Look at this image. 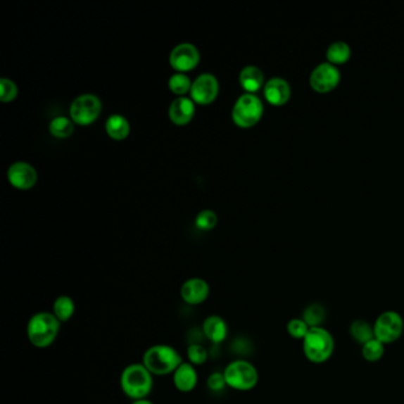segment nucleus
<instances>
[{"instance_id":"26","label":"nucleus","mask_w":404,"mask_h":404,"mask_svg":"<svg viewBox=\"0 0 404 404\" xmlns=\"http://www.w3.org/2000/svg\"><path fill=\"white\" fill-rule=\"evenodd\" d=\"M310 326L307 325V322L303 318H293L287 322L286 329L289 337L296 341H303V338L306 337V334L310 331Z\"/></svg>"},{"instance_id":"18","label":"nucleus","mask_w":404,"mask_h":404,"mask_svg":"<svg viewBox=\"0 0 404 404\" xmlns=\"http://www.w3.org/2000/svg\"><path fill=\"white\" fill-rule=\"evenodd\" d=\"M263 72L261 69L255 65H247L240 72L241 86L248 93L253 94L263 86Z\"/></svg>"},{"instance_id":"14","label":"nucleus","mask_w":404,"mask_h":404,"mask_svg":"<svg viewBox=\"0 0 404 404\" xmlns=\"http://www.w3.org/2000/svg\"><path fill=\"white\" fill-rule=\"evenodd\" d=\"M173 384L180 393H191L198 384V372L195 365L183 362L172 374Z\"/></svg>"},{"instance_id":"15","label":"nucleus","mask_w":404,"mask_h":404,"mask_svg":"<svg viewBox=\"0 0 404 404\" xmlns=\"http://www.w3.org/2000/svg\"><path fill=\"white\" fill-rule=\"evenodd\" d=\"M203 334L213 344L220 345L227 339L229 334L228 324L221 315L206 317L202 325Z\"/></svg>"},{"instance_id":"23","label":"nucleus","mask_w":404,"mask_h":404,"mask_svg":"<svg viewBox=\"0 0 404 404\" xmlns=\"http://www.w3.org/2000/svg\"><path fill=\"white\" fill-rule=\"evenodd\" d=\"M384 353H386V345L377 341L376 338H372L371 341L362 345V355L369 363H376L378 360H382Z\"/></svg>"},{"instance_id":"5","label":"nucleus","mask_w":404,"mask_h":404,"mask_svg":"<svg viewBox=\"0 0 404 404\" xmlns=\"http://www.w3.org/2000/svg\"><path fill=\"white\" fill-rule=\"evenodd\" d=\"M227 386L237 391H251L258 386V371L254 364L246 360H235L223 370Z\"/></svg>"},{"instance_id":"22","label":"nucleus","mask_w":404,"mask_h":404,"mask_svg":"<svg viewBox=\"0 0 404 404\" xmlns=\"http://www.w3.org/2000/svg\"><path fill=\"white\" fill-rule=\"evenodd\" d=\"M351 56V49L348 43L343 41H336L329 45L326 50V58L329 63H345Z\"/></svg>"},{"instance_id":"29","label":"nucleus","mask_w":404,"mask_h":404,"mask_svg":"<svg viewBox=\"0 0 404 404\" xmlns=\"http://www.w3.org/2000/svg\"><path fill=\"white\" fill-rule=\"evenodd\" d=\"M218 218L216 213L211 210H203L196 217V227L199 230H211L217 225Z\"/></svg>"},{"instance_id":"6","label":"nucleus","mask_w":404,"mask_h":404,"mask_svg":"<svg viewBox=\"0 0 404 404\" xmlns=\"http://www.w3.org/2000/svg\"><path fill=\"white\" fill-rule=\"evenodd\" d=\"M263 113V101L254 94L246 93L235 102L232 108V120L240 127H251L258 124Z\"/></svg>"},{"instance_id":"24","label":"nucleus","mask_w":404,"mask_h":404,"mask_svg":"<svg viewBox=\"0 0 404 404\" xmlns=\"http://www.w3.org/2000/svg\"><path fill=\"white\" fill-rule=\"evenodd\" d=\"M326 318L325 308L319 303H312L303 310V319L310 327H319Z\"/></svg>"},{"instance_id":"3","label":"nucleus","mask_w":404,"mask_h":404,"mask_svg":"<svg viewBox=\"0 0 404 404\" xmlns=\"http://www.w3.org/2000/svg\"><path fill=\"white\" fill-rule=\"evenodd\" d=\"M182 363V355L171 345H153L147 348L142 355V364L153 376H168L173 374Z\"/></svg>"},{"instance_id":"1","label":"nucleus","mask_w":404,"mask_h":404,"mask_svg":"<svg viewBox=\"0 0 404 404\" xmlns=\"http://www.w3.org/2000/svg\"><path fill=\"white\" fill-rule=\"evenodd\" d=\"M61 325L53 312H37L27 322V339L36 348H48L58 337Z\"/></svg>"},{"instance_id":"16","label":"nucleus","mask_w":404,"mask_h":404,"mask_svg":"<svg viewBox=\"0 0 404 404\" xmlns=\"http://www.w3.org/2000/svg\"><path fill=\"white\" fill-rule=\"evenodd\" d=\"M267 101L274 106L284 105L291 98V86L282 77H273L267 81L263 89Z\"/></svg>"},{"instance_id":"31","label":"nucleus","mask_w":404,"mask_h":404,"mask_svg":"<svg viewBox=\"0 0 404 404\" xmlns=\"http://www.w3.org/2000/svg\"><path fill=\"white\" fill-rule=\"evenodd\" d=\"M206 386L209 388L211 391H215V393H218V391H222L227 386V382H225V374L223 372H213L210 374L208 379H206Z\"/></svg>"},{"instance_id":"20","label":"nucleus","mask_w":404,"mask_h":404,"mask_svg":"<svg viewBox=\"0 0 404 404\" xmlns=\"http://www.w3.org/2000/svg\"><path fill=\"white\" fill-rule=\"evenodd\" d=\"M76 312V303L69 296H57L53 300V313L62 324L70 320Z\"/></svg>"},{"instance_id":"17","label":"nucleus","mask_w":404,"mask_h":404,"mask_svg":"<svg viewBox=\"0 0 404 404\" xmlns=\"http://www.w3.org/2000/svg\"><path fill=\"white\" fill-rule=\"evenodd\" d=\"M194 115H195V105L190 99L182 96V98L176 99L170 106V119L177 126L189 124Z\"/></svg>"},{"instance_id":"2","label":"nucleus","mask_w":404,"mask_h":404,"mask_svg":"<svg viewBox=\"0 0 404 404\" xmlns=\"http://www.w3.org/2000/svg\"><path fill=\"white\" fill-rule=\"evenodd\" d=\"M120 386L128 398L144 400L153 390V374L142 363L130 364L121 372Z\"/></svg>"},{"instance_id":"10","label":"nucleus","mask_w":404,"mask_h":404,"mask_svg":"<svg viewBox=\"0 0 404 404\" xmlns=\"http://www.w3.org/2000/svg\"><path fill=\"white\" fill-rule=\"evenodd\" d=\"M220 84L213 74H202L191 87V98L199 105H209L217 98Z\"/></svg>"},{"instance_id":"9","label":"nucleus","mask_w":404,"mask_h":404,"mask_svg":"<svg viewBox=\"0 0 404 404\" xmlns=\"http://www.w3.org/2000/svg\"><path fill=\"white\" fill-rule=\"evenodd\" d=\"M341 80V71L334 64L324 62L312 70L310 83L313 89L319 93H326L337 87Z\"/></svg>"},{"instance_id":"19","label":"nucleus","mask_w":404,"mask_h":404,"mask_svg":"<svg viewBox=\"0 0 404 404\" xmlns=\"http://www.w3.org/2000/svg\"><path fill=\"white\" fill-rule=\"evenodd\" d=\"M130 124L127 119L120 114H113L106 121V131L114 140H124L130 134Z\"/></svg>"},{"instance_id":"7","label":"nucleus","mask_w":404,"mask_h":404,"mask_svg":"<svg viewBox=\"0 0 404 404\" xmlns=\"http://www.w3.org/2000/svg\"><path fill=\"white\" fill-rule=\"evenodd\" d=\"M374 336L384 345L398 341L404 332V319L396 311H384L378 315L374 324Z\"/></svg>"},{"instance_id":"27","label":"nucleus","mask_w":404,"mask_h":404,"mask_svg":"<svg viewBox=\"0 0 404 404\" xmlns=\"http://www.w3.org/2000/svg\"><path fill=\"white\" fill-rule=\"evenodd\" d=\"M187 360L195 367H202L209 358V353L204 346L199 344H190L187 348Z\"/></svg>"},{"instance_id":"11","label":"nucleus","mask_w":404,"mask_h":404,"mask_svg":"<svg viewBox=\"0 0 404 404\" xmlns=\"http://www.w3.org/2000/svg\"><path fill=\"white\" fill-rule=\"evenodd\" d=\"M201 60V55L195 45L190 43H182L173 48L170 53V64L173 69L178 71L192 70L197 67Z\"/></svg>"},{"instance_id":"8","label":"nucleus","mask_w":404,"mask_h":404,"mask_svg":"<svg viewBox=\"0 0 404 404\" xmlns=\"http://www.w3.org/2000/svg\"><path fill=\"white\" fill-rule=\"evenodd\" d=\"M100 99L94 94H83L76 98L70 106V115L75 124L81 126L93 124L101 113Z\"/></svg>"},{"instance_id":"12","label":"nucleus","mask_w":404,"mask_h":404,"mask_svg":"<svg viewBox=\"0 0 404 404\" xmlns=\"http://www.w3.org/2000/svg\"><path fill=\"white\" fill-rule=\"evenodd\" d=\"M210 296V284L201 277H191L180 287V298L190 306H198L206 303Z\"/></svg>"},{"instance_id":"21","label":"nucleus","mask_w":404,"mask_h":404,"mask_svg":"<svg viewBox=\"0 0 404 404\" xmlns=\"http://www.w3.org/2000/svg\"><path fill=\"white\" fill-rule=\"evenodd\" d=\"M350 336L358 344L364 345L374 338V327L363 319H357L350 325Z\"/></svg>"},{"instance_id":"28","label":"nucleus","mask_w":404,"mask_h":404,"mask_svg":"<svg viewBox=\"0 0 404 404\" xmlns=\"http://www.w3.org/2000/svg\"><path fill=\"white\" fill-rule=\"evenodd\" d=\"M169 87L172 93L177 94V95H184L189 90H191V80L189 79V76L182 74V72L175 74L170 77Z\"/></svg>"},{"instance_id":"32","label":"nucleus","mask_w":404,"mask_h":404,"mask_svg":"<svg viewBox=\"0 0 404 404\" xmlns=\"http://www.w3.org/2000/svg\"><path fill=\"white\" fill-rule=\"evenodd\" d=\"M132 404H154L152 400H147V398H144V400H133Z\"/></svg>"},{"instance_id":"25","label":"nucleus","mask_w":404,"mask_h":404,"mask_svg":"<svg viewBox=\"0 0 404 404\" xmlns=\"http://www.w3.org/2000/svg\"><path fill=\"white\" fill-rule=\"evenodd\" d=\"M49 130L56 138H68L74 132V124L65 116H57L50 122Z\"/></svg>"},{"instance_id":"4","label":"nucleus","mask_w":404,"mask_h":404,"mask_svg":"<svg viewBox=\"0 0 404 404\" xmlns=\"http://www.w3.org/2000/svg\"><path fill=\"white\" fill-rule=\"evenodd\" d=\"M334 338L329 329L322 326L311 327L303 341L305 358L313 364H322L334 355Z\"/></svg>"},{"instance_id":"13","label":"nucleus","mask_w":404,"mask_h":404,"mask_svg":"<svg viewBox=\"0 0 404 404\" xmlns=\"http://www.w3.org/2000/svg\"><path fill=\"white\" fill-rule=\"evenodd\" d=\"M37 172L27 163L17 161L8 168V179L13 187L19 190H29L37 183Z\"/></svg>"},{"instance_id":"30","label":"nucleus","mask_w":404,"mask_h":404,"mask_svg":"<svg viewBox=\"0 0 404 404\" xmlns=\"http://www.w3.org/2000/svg\"><path fill=\"white\" fill-rule=\"evenodd\" d=\"M18 88L15 82L8 79L0 80V100L3 102H11L17 98Z\"/></svg>"}]
</instances>
